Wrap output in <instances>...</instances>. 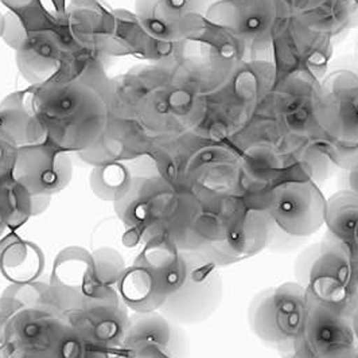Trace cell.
<instances>
[{
  "instance_id": "obj_21",
  "label": "cell",
  "mask_w": 358,
  "mask_h": 358,
  "mask_svg": "<svg viewBox=\"0 0 358 358\" xmlns=\"http://www.w3.org/2000/svg\"><path fill=\"white\" fill-rule=\"evenodd\" d=\"M323 93L308 84L291 85L280 94L278 101V117L287 131L306 135L314 128L320 129V107Z\"/></svg>"
},
{
  "instance_id": "obj_18",
  "label": "cell",
  "mask_w": 358,
  "mask_h": 358,
  "mask_svg": "<svg viewBox=\"0 0 358 358\" xmlns=\"http://www.w3.org/2000/svg\"><path fill=\"white\" fill-rule=\"evenodd\" d=\"M320 129L337 144L358 145V85L323 93Z\"/></svg>"
},
{
  "instance_id": "obj_3",
  "label": "cell",
  "mask_w": 358,
  "mask_h": 358,
  "mask_svg": "<svg viewBox=\"0 0 358 358\" xmlns=\"http://www.w3.org/2000/svg\"><path fill=\"white\" fill-rule=\"evenodd\" d=\"M186 273L183 251L167 237L154 238L122 275L119 292L124 305L136 313L159 311L178 292Z\"/></svg>"
},
{
  "instance_id": "obj_25",
  "label": "cell",
  "mask_w": 358,
  "mask_h": 358,
  "mask_svg": "<svg viewBox=\"0 0 358 358\" xmlns=\"http://www.w3.org/2000/svg\"><path fill=\"white\" fill-rule=\"evenodd\" d=\"M134 176L124 162H113L93 167L90 173V189L103 201L119 202L132 187Z\"/></svg>"
},
{
  "instance_id": "obj_17",
  "label": "cell",
  "mask_w": 358,
  "mask_h": 358,
  "mask_svg": "<svg viewBox=\"0 0 358 358\" xmlns=\"http://www.w3.org/2000/svg\"><path fill=\"white\" fill-rule=\"evenodd\" d=\"M158 346L173 358H189V340L180 324L171 322L161 313H136L129 318L124 348Z\"/></svg>"
},
{
  "instance_id": "obj_16",
  "label": "cell",
  "mask_w": 358,
  "mask_h": 358,
  "mask_svg": "<svg viewBox=\"0 0 358 358\" xmlns=\"http://www.w3.org/2000/svg\"><path fill=\"white\" fill-rule=\"evenodd\" d=\"M65 45L57 30H43L29 34L15 50L20 76L30 85H43L53 81L59 71Z\"/></svg>"
},
{
  "instance_id": "obj_9",
  "label": "cell",
  "mask_w": 358,
  "mask_h": 358,
  "mask_svg": "<svg viewBox=\"0 0 358 358\" xmlns=\"http://www.w3.org/2000/svg\"><path fill=\"white\" fill-rule=\"evenodd\" d=\"M280 18V0H215L206 22L240 42L267 43Z\"/></svg>"
},
{
  "instance_id": "obj_2",
  "label": "cell",
  "mask_w": 358,
  "mask_h": 358,
  "mask_svg": "<svg viewBox=\"0 0 358 358\" xmlns=\"http://www.w3.org/2000/svg\"><path fill=\"white\" fill-rule=\"evenodd\" d=\"M356 268L350 252L324 234L320 243L298 255L294 273L295 282L305 288L308 306H323L352 317L357 308Z\"/></svg>"
},
{
  "instance_id": "obj_30",
  "label": "cell",
  "mask_w": 358,
  "mask_h": 358,
  "mask_svg": "<svg viewBox=\"0 0 358 358\" xmlns=\"http://www.w3.org/2000/svg\"><path fill=\"white\" fill-rule=\"evenodd\" d=\"M18 150L15 145L0 139V182L13 177Z\"/></svg>"
},
{
  "instance_id": "obj_7",
  "label": "cell",
  "mask_w": 358,
  "mask_h": 358,
  "mask_svg": "<svg viewBox=\"0 0 358 358\" xmlns=\"http://www.w3.org/2000/svg\"><path fill=\"white\" fill-rule=\"evenodd\" d=\"M358 342L352 320L334 310L310 305L295 341L298 358H356Z\"/></svg>"
},
{
  "instance_id": "obj_19",
  "label": "cell",
  "mask_w": 358,
  "mask_h": 358,
  "mask_svg": "<svg viewBox=\"0 0 358 358\" xmlns=\"http://www.w3.org/2000/svg\"><path fill=\"white\" fill-rule=\"evenodd\" d=\"M108 55L100 46L66 48L59 71L53 81L76 83L90 87L100 94L107 85Z\"/></svg>"
},
{
  "instance_id": "obj_27",
  "label": "cell",
  "mask_w": 358,
  "mask_h": 358,
  "mask_svg": "<svg viewBox=\"0 0 358 358\" xmlns=\"http://www.w3.org/2000/svg\"><path fill=\"white\" fill-rule=\"evenodd\" d=\"M94 280L97 287H110L117 285L124 273V263L117 252L109 248L99 250L93 255Z\"/></svg>"
},
{
  "instance_id": "obj_4",
  "label": "cell",
  "mask_w": 358,
  "mask_h": 358,
  "mask_svg": "<svg viewBox=\"0 0 358 358\" xmlns=\"http://www.w3.org/2000/svg\"><path fill=\"white\" fill-rule=\"evenodd\" d=\"M307 308L305 288L295 280L286 282L257 292L248 306L247 321L257 340L286 356L294 353Z\"/></svg>"
},
{
  "instance_id": "obj_22",
  "label": "cell",
  "mask_w": 358,
  "mask_h": 358,
  "mask_svg": "<svg viewBox=\"0 0 358 358\" xmlns=\"http://www.w3.org/2000/svg\"><path fill=\"white\" fill-rule=\"evenodd\" d=\"M324 234L340 243L358 262V194L340 190L326 199Z\"/></svg>"
},
{
  "instance_id": "obj_32",
  "label": "cell",
  "mask_w": 358,
  "mask_h": 358,
  "mask_svg": "<svg viewBox=\"0 0 358 358\" xmlns=\"http://www.w3.org/2000/svg\"><path fill=\"white\" fill-rule=\"evenodd\" d=\"M4 31V15L0 13V38L3 36Z\"/></svg>"
},
{
  "instance_id": "obj_8",
  "label": "cell",
  "mask_w": 358,
  "mask_h": 358,
  "mask_svg": "<svg viewBox=\"0 0 358 358\" xmlns=\"http://www.w3.org/2000/svg\"><path fill=\"white\" fill-rule=\"evenodd\" d=\"M65 317L78 334L108 352L126 340L129 324L127 306L112 287L96 288L84 305Z\"/></svg>"
},
{
  "instance_id": "obj_23",
  "label": "cell",
  "mask_w": 358,
  "mask_h": 358,
  "mask_svg": "<svg viewBox=\"0 0 358 358\" xmlns=\"http://www.w3.org/2000/svg\"><path fill=\"white\" fill-rule=\"evenodd\" d=\"M0 269L14 283H31L43 271V253L34 244L11 236L0 244Z\"/></svg>"
},
{
  "instance_id": "obj_6",
  "label": "cell",
  "mask_w": 358,
  "mask_h": 358,
  "mask_svg": "<svg viewBox=\"0 0 358 358\" xmlns=\"http://www.w3.org/2000/svg\"><path fill=\"white\" fill-rule=\"evenodd\" d=\"M275 229L294 238H306L324 225L326 198L313 179L278 183L268 206Z\"/></svg>"
},
{
  "instance_id": "obj_12",
  "label": "cell",
  "mask_w": 358,
  "mask_h": 358,
  "mask_svg": "<svg viewBox=\"0 0 358 358\" xmlns=\"http://www.w3.org/2000/svg\"><path fill=\"white\" fill-rule=\"evenodd\" d=\"M275 231L268 212L244 206L231 221L224 240L199 252L220 268L227 267L251 259L268 248Z\"/></svg>"
},
{
  "instance_id": "obj_35",
  "label": "cell",
  "mask_w": 358,
  "mask_h": 358,
  "mask_svg": "<svg viewBox=\"0 0 358 358\" xmlns=\"http://www.w3.org/2000/svg\"><path fill=\"white\" fill-rule=\"evenodd\" d=\"M356 358H358V353H357V356H356Z\"/></svg>"
},
{
  "instance_id": "obj_5",
  "label": "cell",
  "mask_w": 358,
  "mask_h": 358,
  "mask_svg": "<svg viewBox=\"0 0 358 358\" xmlns=\"http://www.w3.org/2000/svg\"><path fill=\"white\" fill-rule=\"evenodd\" d=\"M187 263L185 283L162 306L163 317L177 324H196L209 320L224 299L220 267L199 251H183Z\"/></svg>"
},
{
  "instance_id": "obj_34",
  "label": "cell",
  "mask_w": 358,
  "mask_h": 358,
  "mask_svg": "<svg viewBox=\"0 0 358 358\" xmlns=\"http://www.w3.org/2000/svg\"><path fill=\"white\" fill-rule=\"evenodd\" d=\"M71 1H76V0H68V3H71Z\"/></svg>"
},
{
  "instance_id": "obj_28",
  "label": "cell",
  "mask_w": 358,
  "mask_h": 358,
  "mask_svg": "<svg viewBox=\"0 0 358 358\" xmlns=\"http://www.w3.org/2000/svg\"><path fill=\"white\" fill-rule=\"evenodd\" d=\"M27 36L29 33L26 31L20 19L15 14L7 11L4 14V31L1 36V39L6 42V45L17 50L19 45L27 38Z\"/></svg>"
},
{
  "instance_id": "obj_26",
  "label": "cell",
  "mask_w": 358,
  "mask_h": 358,
  "mask_svg": "<svg viewBox=\"0 0 358 358\" xmlns=\"http://www.w3.org/2000/svg\"><path fill=\"white\" fill-rule=\"evenodd\" d=\"M34 215L33 196L18 180L8 178L0 182V215L10 229H17Z\"/></svg>"
},
{
  "instance_id": "obj_14",
  "label": "cell",
  "mask_w": 358,
  "mask_h": 358,
  "mask_svg": "<svg viewBox=\"0 0 358 358\" xmlns=\"http://www.w3.org/2000/svg\"><path fill=\"white\" fill-rule=\"evenodd\" d=\"M170 76V68L147 64L109 78L101 93L109 117L136 120L148 93Z\"/></svg>"
},
{
  "instance_id": "obj_24",
  "label": "cell",
  "mask_w": 358,
  "mask_h": 358,
  "mask_svg": "<svg viewBox=\"0 0 358 358\" xmlns=\"http://www.w3.org/2000/svg\"><path fill=\"white\" fill-rule=\"evenodd\" d=\"M148 34L135 13L124 8L112 10L110 29L103 49L108 55L142 57Z\"/></svg>"
},
{
  "instance_id": "obj_10",
  "label": "cell",
  "mask_w": 358,
  "mask_h": 358,
  "mask_svg": "<svg viewBox=\"0 0 358 358\" xmlns=\"http://www.w3.org/2000/svg\"><path fill=\"white\" fill-rule=\"evenodd\" d=\"M69 152L49 142L20 147L13 178L23 185L33 197L52 198L72 180Z\"/></svg>"
},
{
  "instance_id": "obj_33",
  "label": "cell",
  "mask_w": 358,
  "mask_h": 358,
  "mask_svg": "<svg viewBox=\"0 0 358 358\" xmlns=\"http://www.w3.org/2000/svg\"><path fill=\"white\" fill-rule=\"evenodd\" d=\"M283 358H298L294 353H291V355H286V356H283Z\"/></svg>"
},
{
  "instance_id": "obj_31",
  "label": "cell",
  "mask_w": 358,
  "mask_h": 358,
  "mask_svg": "<svg viewBox=\"0 0 358 358\" xmlns=\"http://www.w3.org/2000/svg\"><path fill=\"white\" fill-rule=\"evenodd\" d=\"M350 320H352V326H353V331H355V336H356V340H357L358 342V308H356V310H355V313L352 314Z\"/></svg>"
},
{
  "instance_id": "obj_20",
  "label": "cell",
  "mask_w": 358,
  "mask_h": 358,
  "mask_svg": "<svg viewBox=\"0 0 358 358\" xmlns=\"http://www.w3.org/2000/svg\"><path fill=\"white\" fill-rule=\"evenodd\" d=\"M0 139L17 148L46 142L43 128L26 103L24 90L0 101Z\"/></svg>"
},
{
  "instance_id": "obj_29",
  "label": "cell",
  "mask_w": 358,
  "mask_h": 358,
  "mask_svg": "<svg viewBox=\"0 0 358 358\" xmlns=\"http://www.w3.org/2000/svg\"><path fill=\"white\" fill-rule=\"evenodd\" d=\"M341 190H348L358 194V148L355 154L341 167Z\"/></svg>"
},
{
  "instance_id": "obj_15",
  "label": "cell",
  "mask_w": 358,
  "mask_h": 358,
  "mask_svg": "<svg viewBox=\"0 0 358 358\" xmlns=\"http://www.w3.org/2000/svg\"><path fill=\"white\" fill-rule=\"evenodd\" d=\"M112 8L100 0H76L66 4L57 33L65 49L71 46H100L107 39Z\"/></svg>"
},
{
  "instance_id": "obj_13",
  "label": "cell",
  "mask_w": 358,
  "mask_h": 358,
  "mask_svg": "<svg viewBox=\"0 0 358 358\" xmlns=\"http://www.w3.org/2000/svg\"><path fill=\"white\" fill-rule=\"evenodd\" d=\"M158 141L138 120L109 117L100 136L78 157L93 167L113 162L136 161L147 155Z\"/></svg>"
},
{
  "instance_id": "obj_11",
  "label": "cell",
  "mask_w": 358,
  "mask_h": 358,
  "mask_svg": "<svg viewBox=\"0 0 358 358\" xmlns=\"http://www.w3.org/2000/svg\"><path fill=\"white\" fill-rule=\"evenodd\" d=\"M215 0H135V14L147 34L185 42L197 34Z\"/></svg>"
},
{
  "instance_id": "obj_1",
  "label": "cell",
  "mask_w": 358,
  "mask_h": 358,
  "mask_svg": "<svg viewBox=\"0 0 358 358\" xmlns=\"http://www.w3.org/2000/svg\"><path fill=\"white\" fill-rule=\"evenodd\" d=\"M24 99L43 128L46 142L69 154L94 143L109 119L104 97L83 84L50 81L30 85Z\"/></svg>"
}]
</instances>
